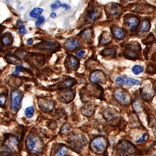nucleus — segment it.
Returning a JSON list of instances; mask_svg holds the SVG:
<instances>
[{
	"label": "nucleus",
	"instance_id": "13",
	"mask_svg": "<svg viewBox=\"0 0 156 156\" xmlns=\"http://www.w3.org/2000/svg\"><path fill=\"white\" fill-rule=\"evenodd\" d=\"M105 75L101 71H95L93 72L90 76V80L93 83L104 82L105 81Z\"/></svg>",
	"mask_w": 156,
	"mask_h": 156
},
{
	"label": "nucleus",
	"instance_id": "32",
	"mask_svg": "<svg viewBox=\"0 0 156 156\" xmlns=\"http://www.w3.org/2000/svg\"><path fill=\"white\" fill-rule=\"evenodd\" d=\"M23 66L22 65H18V66L16 67V68H15V71H14L13 73L15 74V75H19L20 73L21 72L22 70H23Z\"/></svg>",
	"mask_w": 156,
	"mask_h": 156
},
{
	"label": "nucleus",
	"instance_id": "19",
	"mask_svg": "<svg viewBox=\"0 0 156 156\" xmlns=\"http://www.w3.org/2000/svg\"><path fill=\"white\" fill-rule=\"evenodd\" d=\"M112 41V37L109 32H104L101 35L100 44L101 45H106L110 43Z\"/></svg>",
	"mask_w": 156,
	"mask_h": 156
},
{
	"label": "nucleus",
	"instance_id": "9",
	"mask_svg": "<svg viewBox=\"0 0 156 156\" xmlns=\"http://www.w3.org/2000/svg\"><path fill=\"white\" fill-rule=\"evenodd\" d=\"M108 7H106L107 15L111 19H115L120 15V7L116 4L112 3L108 5Z\"/></svg>",
	"mask_w": 156,
	"mask_h": 156
},
{
	"label": "nucleus",
	"instance_id": "26",
	"mask_svg": "<svg viewBox=\"0 0 156 156\" xmlns=\"http://www.w3.org/2000/svg\"><path fill=\"white\" fill-rule=\"evenodd\" d=\"M143 71V68L142 66L135 65L132 68V71L135 75H138Z\"/></svg>",
	"mask_w": 156,
	"mask_h": 156
},
{
	"label": "nucleus",
	"instance_id": "1",
	"mask_svg": "<svg viewBox=\"0 0 156 156\" xmlns=\"http://www.w3.org/2000/svg\"><path fill=\"white\" fill-rule=\"evenodd\" d=\"M117 151L120 156H135L138 153L135 146L127 140H121L117 145Z\"/></svg>",
	"mask_w": 156,
	"mask_h": 156
},
{
	"label": "nucleus",
	"instance_id": "16",
	"mask_svg": "<svg viewBox=\"0 0 156 156\" xmlns=\"http://www.w3.org/2000/svg\"><path fill=\"white\" fill-rule=\"evenodd\" d=\"M79 62L76 57L70 56L68 58V68L71 70H75L79 68Z\"/></svg>",
	"mask_w": 156,
	"mask_h": 156
},
{
	"label": "nucleus",
	"instance_id": "36",
	"mask_svg": "<svg viewBox=\"0 0 156 156\" xmlns=\"http://www.w3.org/2000/svg\"><path fill=\"white\" fill-rule=\"evenodd\" d=\"M18 32L22 34H27V30H26V29L25 28V27H20V28H19Z\"/></svg>",
	"mask_w": 156,
	"mask_h": 156
},
{
	"label": "nucleus",
	"instance_id": "37",
	"mask_svg": "<svg viewBox=\"0 0 156 156\" xmlns=\"http://www.w3.org/2000/svg\"><path fill=\"white\" fill-rule=\"evenodd\" d=\"M69 131H70V128L68 126H64V128H62V133H64V134H67Z\"/></svg>",
	"mask_w": 156,
	"mask_h": 156
},
{
	"label": "nucleus",
	"instance_id": "12",
	"mask_svg": "<svg viewBox=\"0 0 156 156\" xmlns=\"http://www.w3.org/2000/svg\"><path fill=\"white\" fill-rule=\"evenodd\" d=\"M140 23V20L136 16H130L126 20V25L128 29L131 31H134L136 29Z\"/></svg>",
	"mask_w": 156,
	"mask_h": 156
},
{
	"label": "nucleus",
	"instance_id": "29",
	"mask_svg": "<svg viewBox=\"0 0 156 156\" xmlns=\"http://www.w3.org/2000/svg\"><path fill=\"white\" fill-rule=\"evenodd\" d=\"M98 12H97V11H93L89 14V20H91V21L94 20L98 17Z\"/></svg>",
	"mask_w": 156,
	"mask_h": 156
},
{
	"label": "nucleus",
	"instance_id": "40",
	"mask_svg": "<svg viewBox=\"0 0 156 156\" xmlns=\"http://www.w3.org/2000/svg\"><path fill=\"white\" fill-rule=\"evenodd\" d=\"M62 6L65 8L66 9H70V6H69L67 4H62Z\"/></svg>",
	"mask_w": 156,
	"mask_h": 156
},
{
	"label": "nucleus",
	"instance_id": "33",
	"mask_svg": "<svg viewBox=\"0 0 156 156\" xmlns=\"http://www.w3.org/2000/svg\"><path fill=\"white\" fill-rule=\"evenodd\" d=\"M85 53V51L83 50H79L76 53V56L78 58H81L83 56Z\"/></svg>",
	"mask_w": 156,
	"mask_h": 156
},
{
	"label": "nucleus",
	"instance_id": "6",
	"mask_svg": "<svg viewBox=\"0 0 156 156\" xmlns=\"http://www.w3.org/2000/svg\"><path fill=\"white\" fill-rule=\"evenodd\" d=\"M140 47L136 45H127L124 51V55L129 59H136L138 58L140 53Z\"/></svg>",
	"mask_w": 156,
	"mask_h": 156
},
{
	"label": "nucleus",
	"instance_id": "43",
	"mask_svg": "<svg viewBox=\"0 0 156 156\" xmlns=\"http://www.w3.org/2000/svg\"><path fill=\"white\" fill-rule=\"evenodd\" d=\"M33 43H34V41H33V40L32 39H29L28 40V41H27V43L29 45L32 44Z\"/></svg>",
	"mask_w": 156,
	"mask_h": 156
},
{
	"label": "nucleus",
	"instance_id": "21",
	"mask_svg": "<svg viewBox=\"0 0 156 156\" xmlns=\"http://www.w3.org/2000/svg\"><path fill=\"white\" fill-rule=\"evenodd\" d=\"M116 54V51L114 48H105L101 51V55L105 57H113Z\"/></svg>",
	"mask_w": 156,
	"mask_h": 156
},
{
	"label": "nucleus",
	"instance_id": "22",
	"mask_svg": "<svg viewBox=\"0 0 156 156\" xmlns=\"http://www.w3.org/2000/svg\"><path fill=\"white\" fill-rule=\"evenodd\" d=\"M75 98V93L73 91H67V92L65 93L64 95L62 96V98H64V101L66 103H69L71 101Z\"/></svg>",
	"mask_w": 156,
	"mask_h": 156
},
{
	"label": "nucleus",
	"instance_id": "17",
	"mask_svg": "<svg viewBox=\"0 0 156 156\" xmlns=\"http://www.w3.org/2000/svg\"><path fill=\"white\" fill-rule=\"evenodd\" d=\"M112 31L114 37L118 40H122L125 37V34L121 29L116 26H113L112 28Z\"/></svg>",
	"mask_w": 156,
	"mask_h": 156
},
{
	"label": "nucleus",
	"instance_id": "23",
	"mask_svg": "<svg viewBox=\"0 0 156 156\" xmlns=\"http://www.w3.org/2000/svg\"><path fill=\"white\" fill-rule=\"evenodd\" d=\"M43 12L42 9L34 8L30 12V16L34 18H38L40 16Z\"/></svg>",
	"mask_w": 156,
	"mask_h": 156
},
{
	"label": "nucleus",
	"instance_id": "34",
	"mask_svg": "<svg viewBox=\"0 0 156 156\" xmlns=\"http://www.w3.org/2000/svg\"><path fill=\"white\" fill-rule=\"evenodd\" d=\"M5 96H4V95H0V105L1 106H4L5 105L6 103Z\"/></svg>",
	"mask_w": 156,
	"mask_h": 156
},
{
	"label": "nucleus",
	"instance_id": "18",
	"mask_svg": "<svg viewBox=\"0 0 156 156\" xmlns=\"http://www.w3.org/2000/svg\"><path fill=\"white\" fill-rule=\"evenodd\" d=\"M67 153L68 149L66 146L60 145L56 148L54 156H65Z\"/></svg>",
	"mask_w": 156,
	"mask_h": 156
},
{
	"label": "nucleus",
	"instance_id": "31",
	"mask_svg": "<svg viewBox=\"0 0 156 156\" xmlns=\"http://www.w3.org/2000/svg\"><path fill=\"white\" fill-rule=\"evenodd\" d=\"M44 17L43 16H40L39 18H37V20L36 22V25L37 27L40 26L43 23L44 21Z\"/></svg>",
	"mask_w": 156,
	"mask_h": 156
},
{
	"label": "nucleus",
	"instance_id": "42",
	"mask_svg": "<svg viewBox=\"0 0 156 156\" xmlns=\"http://www.w3.org/2000/svg\"><path fill=\"white\" fill-rule=\"evenodd\" d=\"M55 4H56V5L57 6V8H58V7H60L62 6V4L60 3V2H59V1H56Z\"/></svg>",
	"mask_w": 156,
	"mask_h": 156
},
{
	"label": "nucleus",
	"instance_id": "2",
	"mask_svg": "<svg viewBox=\"0 0 156 156\" xmlns=\"http://www.w3.org/2000/svg\"><path fill=\"white\" fill-rule=\"evenodd\" d=\"M26 146L30 153L37 154L42 151L43 148L42 140L37 136L29 135L27 137Z\"/></svg>",
	"mask_w": 156,
	"mask_h": 156
},
{
	"label": "nucleus",
	"instance_id": "27",
	"mask_svg": "<svg viewBox=\"0 0 156 156\" xmlns=\"http://www.w3.org/2000/svg\"><path fill=\"white\" fill-rule=\"evenodd\" d=\"M75 83V80L73 79H68L65 80L63 83L64 87H70L71 86L74 85Z\"/></svg>",
	"mask_w": 156,
	"mask_h": 156
},
{
	"label": "nucleus",
	"instance_id": "10",
	"mask_svg": "<svg viewBox=\"0 0 156 156\" xmlns=\"http://www.w3.org/2000/svg\"><path fill=\"white\" fill-rule=\"evenodd\" d=\"M140 81L138 80L132 78H123L122 76H118L115 79V84L117 86H123L126 85L128 86H134L139 85Z\"/></svg>",
	"mask_w": 156,
	"mask_h": 156
},
{
	"label": "nucleus",
	"instance_id": "14",
	"mask_svg": "<svg viewBox=\"0 0 156 156\" xmlns=\"http://www.w3.org/2000/svg\"><path fill=\"white\" fill-rule=\"evenodd\" d=\"M39 105L45 112H50L54 107L53 103L48 99H41L39 101Z\"/></svg>",
	"mask_w": 156,
	"mask_h": 156
},
{
	"label": "nucleus",
	"instance_id": "11",
	"mask_svg": "<svg viewBox=\"0 0 156 156\" xmlns=\"http://www.w3.org/2000/svg\"><path fill=\"white\" fill-rule=\"evenodd\" d=\"M140 94L142 98L145 100L146 101H148L152 98L154 92L151 85L147 84L142 87Z\"/></svg>",
	"mask_w": 156,
	"mask_h": 156
},
{
	"label": "nucleus",
	"instance_id": "15",
	"mask_svg": "<svg viewBox=\"0 0 156 156\" xmlns=\"http://www.w3.org/2000/svg\"><path fill=\"white\" fill-rule=\"evenodd\" d=\"M80 42L77 39H70L66 41L65 47L69 51H73L80 46Z\"/></svg>",
	"mask_w": 156,
	"mask_h": 156
},
{
	"label": "nucleus",
	"instance_id": "44",
	"mask_svg": "<svg viewBox=\"0 0 156 156\" xmlns=\"http://www.w3.org/2000/svg\"><path fill=\"white\" fill-rule=\"evenodd\" d=\"M56 16V14L55 13V12H53V13H51V17L52 18H55Z\"/></svg>",
	"mask_w": 156,
	"mask_h": 156
},
{
	"label": "nucleus",
	"instance_id": "30",
	"mask_svg": "<svg viewBox=\"0 0 156 156\" xmlns=\"http://www.w3.org/2000/svg\"><path fill=\"white\" fill-rule=\"evenodd\" d=\"M148 137V133H145L144 134V135L142 136V138L140 139L139 140L136 141V142L137 143H144V142L146 141Z\"/></svg>",
	"mask_w": 156,
	"mask_h": 156
},
{
	"label": "nucleus",
	"instance_id": "39",
	"mask_svg": "<svg viewBox=\"0 0 156 156\" xmlns=\"http://www.w3.org/2000/svg\"><path fill=\"white\" fill-rule=\"evenodd\" d=\"M17 25H18V26L19 27V28H20V27H24V26L23 25V21L20 20H18V21H17Z\"/></svg>",
	"mask_w": 156,
	"mask_h": 156
},
{
	"label": "nucleus",
	"instance_id": "24",
	"mask_svg": "<svg viewBox=\"0 0 156 156\" xmlns=\"http://www.w3.org/2000/svg\"><path fill=\"white\" fill-rule=\"evenodd\" d=\"M93 35V30L90 29L85 30L82 34V37L83 38L84 40L86 41H90L92 39Z\"/></svg>",
	"mask_w": 156,
	"mask_h": 156
},
{
	"label": "nucleus",
	"instance_id": "7",
	"mask_svg": "<svg viewBox=\"0 0 156 156\" xmlns=\"http://www.w3.org/2000/svg\"><path fill=\"white\" fill-rule=\"evenodd\" d=\"M114 96L117 101L121 105H128L131 101V98L129 94L126 91L121 89H118L115 90L114 93Z\"/></svg>",
	"mask_w": 156,
	"mask_h": 156
},
{
	"label": "nucleus",
	"instance_id": "41",
	"mask_svg": "<svg viewBox=\"0 0 156 156\" xmlns=\"http://www.w3.org/2000/svg\"><path fill=\"white\" fill-rule=\"evenodd\" d=\"M51 9H53V10H56V9H57V6L56 5V4L55 3L52 4L51 5Z\"/></svg>",
	"mask_w": 156,
	"mask_h": 156
},
{
	"label": "nucleus",
	"instance_id": "20",
	"mask_svg": "<svg viewBox=\"0 0 156 156\" xmlns=\"http://www.w3.org/2000/svg\"><path fill=\"white\" fill-rule=\"evenodd\" d=\"M94 107L92 105L86 104L82 109V112L86 116H91L94 113Z\"/></svg>",
	"mask_w": 156,
	"mask_h": 156
},
{
	"label": "nucleus",
	"instance_id": "25",
	"mask_svg": "<svg viewBox=\"0 0 156 156\" xmlns=\"http://www.w3.org/2000/svg\"><path fill=\"white\" fill-rule=\"evenodd\" d=\"M151 28V23L148 20H145L143 22L140 31L142 32H147Z\"/></svg>",
	"mask_w": 156,
	"mask_h": 156
},
{
	"label": "nucleus",
	"instance_id": "3",
	"mask_svg": "<svg viewBox=\"0 0 156 156\" xmlns=\"http://www.w3.org/2000/svg\"><path fill=\"white\" fill-rule=\"evenodd\" d=\"M69 142L71 148L75 151L79 153L87 144V141L85 136L76 133L70 137Z\"/></svg>",
	"mask_w": 156,
	"mask_h": 156
},
{
	"label": "nucleus",
	"instance_id": "8",
	"mask_svg": "<svg viewBox=\"0 0 156 156\" xmlns=\"http://www.w3.org/2000/svg\"><path fill=\"white\" fill-rule=\"evenodd\" d=\"M22 99V95L17 91H15L11 95V109L12 112H17L20 109Z\"/></svg>",
	"mask_w": 156,
	"mask_h": 156
},
{
	"label": "nucleus",
	"instance_id": "28",
	"mask_svg": "<svg viewBox=\"0 0 156 156\" xmlns=\"http://www.w3.org/2000/svg\"><path fill=\"white\" fill-rule=\"evenodd\" d=\"M34 107H29L26 109L25 110V115H26L27 118H31L32 117V115H34Z\"/></svg>",
	"mask_w": 156,
	"mask_h": 156
},
{
	"label": "nucleus",
	"instance_id": "35",
	"mask_svg": "<svg viewBox=\"0 0 156 156\" xmlns=\"http://www.w3.org/2000/svg\"><path fill=\"white\" fill-rule=\"evenodd\" d=\"M2 42L4 45H9L10 43V39L9 37H4L2 39Z\"/></svg>",
	"mask_w": 156,
	"mask_h": 156
},
{
	"label": "nucleus",
	"instance_id": "38",
	"mask_svg": "<svg viewBox=\"0 0 156 156\" xmlns=\"http://www.w3.org/2000/svg\"><path fill=\"white\" fill-rule=\"evenodd\" d=\"M9 61L11 62H12V63H16L17 62V59H16V58L14 57H9Z\"/></svg>",
	"mask_w": 156,
	"mask_h": 156
},
{
	"label": "nucleus",
	"instance_id": "5",
	"mask_svg": "<svg viewBox=\"0 0 156 156\" xmlns=\"http://www.w3.org/2000/svg\"><path fill=\"white\" fill-rule=\"evenodd\" d=\"M103 116L105 120L110 124H117L121 118L120 114L114 108H109L104 111Z\"/></svg>",
	"mask_w": 156,
	"mask_h": 156
},
{
	"label": "nucleus",
	"instance_id": "4",
	"mask_svg": "<svg viewBox=\"0 0 156 156\" xmlns=\"http://www.w3.org/2000/svg\"><path fill=\"white\" fill-rule=\"evenodd\" d=\"M90 147L93 152L98 154H102L106 149L107 142L105 137H97L93 140L90 143Z\"/></svg>",
	"mask_w": 156,
	"mask_h": 156
}]
</instances>
